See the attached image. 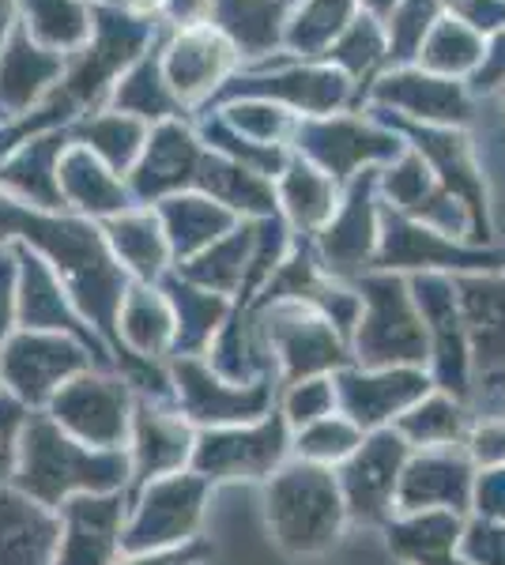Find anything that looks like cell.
Instances as JSON below:
<instances>
[{
    "mask_svg": "<svg viewBox=\"0 0 505 565\" xmlns=\"http://www.w3.org/2000/svg\"><path fill=\"white\" fill-rule=\"evenodd\" d=\"M381 226V268H498L505 260L502 253L464 249L449 234L400 212H385Z\"/></svg>",
    "mask_w": 505,
    "mask_h": 565,
    "instance_id": "8fae6325",
    "label": "cell"
},
{
    "mask_svg": "<svg viewBox=\"0 0 505 565\" xmlns=\"http://www.w3.org/2000/svg\"><path fill=\"white\" fill-rule=\"evenodd\" d=\"M200 513V482L173 479L151 490L148 505H144L140 521H136L128 546H151L167 543L173 535H186Z\"/></svg>",
    "mask_w": 505,
    "mask_h": 565,
    "instance_id": "484cf974",
    "label": "cell"
},
{
    "mask_svg": "<svg viewBox=\"0 0 505 565\" xmlns=\"http://www.w3.org/2000/svg\"><path fill=\"white\" fill-rule=\"evenodd\" d=\"M370 106L415 125H438V129H461L472 121V90L461 79H445L419 65L385 68L370 79Z\"/></svg>",
    "mask_w": 505,
    "mask_h": 565,
    "instance_id": "8992f818",
    "label": "cell"
},
{
    "mask_svg": "<svg viewBox=\"0 0 505 565\" xmlns=\"http://www.w3.org/2000/svg\"><path fill=\"white\" fill-rule=\"evenodd\" d=\"M283 452V426L269 423L250 434L208 437L197 452V468L211 476H261Z\"/></svg>",
    "mask_w": 505,
    "mask_h": 565,
    "instance_id": "7402d4cb",
    "label": "cell"
},
{
    "mask_svg": "<svg viewBox=\"0 0 505 565\" xmlns=\"http://www.w3.org/2000/svg\"><path fill=\"white\" fill-rule=\"evenodd\" d=\"M442 4H445V12H453V8H456V4H464V0H442Z\"/></svg>",
    "mask_w": 505,
    "mask_h": 565,
    "instance_id": "91938a15",
    "label": "cell"
},
{
    "mask_svg": "<svg viewBox=\"0 0 505 565\" xmlns=\"http://www.w3.org/2000/svg\"><path fill=\"white\" fill-rule=\"evenodd\" d=\"M483 50H486L483 34H475L464 20H456L453 12H445L442 20L434 23V31L427 34V42H422L415 65L422 72H434V76L467 84L472 72L480 68Z\"/></svg>",
    "mask_w": 505,
    "mask_h": 565,
    "instance_id": "83f0119b",
    "label": "cell"
},
{
    "mask_svg": "<svg viewBox=\"0 0 505 565\" xmlns=\"http://www.w3.org/2000/svg\"><path fill=\"white\" fill-rule=\"evenodd\" d=\"M269 516L275 524V540L287 551H325L339 532L336 482L317 468L287 471V476L275 479L269 494Z\"/></svg>",
    "mask_w": 505,
    "mask_h": 565,
    "instance_id": "5b68a950",
    "label": "cell"
},
{
    "mask_svg": "<svg viewBox=\"0 0 505 565\" xmlns=\"http://www.w3.org/2000/svg\"><path fill=\"white\" fill-rule=\"evenodd\" d=\"M15 12L27 34L61 57H76L91 34L87 0H15Z\"/></svg>",
    "mask_w": 505,
    "mask_h": 565,
    "instance_id": "d4e9b609",
    "label": "cell"
},
{
    "mask_svg": "<svg viewBox=\"0 0 505 565\" xmlns=\"http://www.w3.org/2000/svg\"><path fill=\"white\" fill-rule=\"evenodd\" d=\"M464 498V468L456 460H419L403 482V501L411 509L430 501H461Z\"/></svg>",
    "mask_w": 505,
    "mask_h": 565,
    "instance_id": "b9f144b4",
    "label": "cell"
},
{
    "mask_svg": "<svg viewBox=\"0 0 505 565\" xmlns=\"http://www.w3.org/2000/svg\"><path fill=\"white\" fill-rule=\"evenodd\" d=\"M159 23L170 31H197L211 26V0H162Z\"/></svg>",
    "mask_w": 505,
    "mask_h": 565,
    "instance_id": "f907efd6",
    "label": "cell"
},
{
    "mask_svg": "<svg viewBox=\"0 0 505 565\" xmlns=\"http://www.w3.org/2000/svg\"><path fill=\"white\" fill-rule=\"evenodd\" d=\"M295 0H211V26L238 50V57L272 61L283 50Z\"/></svg>",
    "mask_w": 505,
    "mask_h": 565,
    "instance_id": "2e32d148",
    "label": "cell"
},
{
    "mask_svg": "<svg viewBox=\"0 0 505 565\" xmlns=\"http://www.w3.org/2000/svg\"><path fill=\"white\" fill-rule=\"evenodd\" d=\"M122 479V463L80 452L69 437H61L45 418H34L27 430L23 487L42 501H57L69 487H114Z\"/></svg>",
    "mask_w": 505,
    "mask_h": 565,
    "instance_id": "ba28073f",
    "label": "cell"
},
{
    "mask_svg": "<svg viewBox=\"0 0 505 565\" xmlns=\"http://www.w3.org/2000/svg\"><path fill=\"white\" fill-rule=\"evenodd\" d=\"M456 535V524L449 516H430V521H419L415 527L400 532V551L415 554L422 565H449L445 551Z\"/></svg>",
    "mask_w": 505,
    "mask_h": 565,
    "instance_id": "bcb514c9",
    "label": "cell"
},
{
    "mask_svg": "<svg viewBox=\"0 0 505 565\" xmlns=\"http://www.w3.org/2000/svg\"><path fill=\"white\" fill-rule=\"evenodd\" d=\"M344 392H347V407L355 412L358 423H378L392 407L415 399L422 392V381L415 373H392V377H374V381L347 377Z\"/></svg>",
    "mask_w": 505,
    "mask_h": 565,
    "instance_id": "ab89813d",
    "label": "cell"
},
{
    "mask_svg": "<svg viewBox=\"0 0 505 565\" xmlns=\"http://www.w3.org/2000/svg\"><path fill=\"white\" fill-rule=\"evenodd\" d=\"M80 366V354L61 340H15L8 348V359H4V373L12 377V385L23 392V396L39 399L45 392L53 388V381L64 377Z\"/></svg>",
    "mask_w": 505,
    "mask_h": 565,
    "instance_id": "1f68e13d",
    "label": "cell"
},
{
    "mask_svg": "<svg viewBox=\"0 0 505 565\" xmlns=\"http://www.w3.org/2000/svg\"><path fill=\"white\" fill-rule=\"evenodd\" d=\"M192 189L208 193L215 204H223L227 212H245V215H264V218L275 215L272 181L219 151H204Z\"/></svg>",
    "mask_w": 505,
    "mask_h": 565,
    "instance_id": "ffe728a7",
    "label": "cell"
},
{
    "mask_svg": "<svg viewBox=\"0 0 505 565\" xmlns=\"http://www.w3.org/2000/svg\"><path fill=\"white\" fill-rule=\"evenodd\" d=\"M291 140H295V154L309 159L333 181H347L358 174V167L397 159L403 151L400 136L385 129L381 121H362V117H339V114L298 117Z\"/></svg>",
    "mask_w": 505,
    "mask_h": 565,
    "instance_id": "277c9868",
    "label": "cell"
},
{
    "mask_svg": "<svg viewBox=\"0 0 505 565\" xmlns=\"http://www.w3.org/2000/svg\"><path fill=\"white\" fill-rule=\"evenodd\" d=\"M378 181L385 185V193H389L392 204H397L392 212H400L408 218L422 215V218H430V223H442V226L456 223V226H467V231H472L467 212L445 193L442 181L434 178V170L422 162V154L415 148H403Z\"/></svg>",
    "mask_w": 505,
    "mask_h": 565,
    "instance_id": "e0dca14e",
    "label": "cell"
},
{
    "mask_svg": "<svg viewBox=\"0 0 505 565\" xmlns=\"http://www.w3.org/2000/svg\"><path fill=\"white\" fill-rule=\"evenodd\" d=\"M178 377L186 381L189 407H192V415H200V418H238V415H250V412H261L264 407V388H253V392L215 388L211 392V381L204 377V370L189 366V362L178 370Z\"/></svg>",
    "mask_w": 505,
    "mask_h": 565,
    "instance_id": "60d3db41",
    "label": "cell"
},
{
    "mask_svg": "<svg viewBox=\"0 0 505 565\" xmlns=\"http://www.w3.org/2000/svg\"><path fill=\"white\" fill-rule=\"evenodd\" d=\"M234 98H264V103H275L291 114L328 117L351 103L355 84L344 72L320 65V61H291V65H261V72L231 76L215 90L211 103L223 106Z\"/></svg>",
    "mask_w": 505,
    "mask_h": 565,
    "instance_id": "3957f363",
    "label": "cell"
},
{
    "mask_svg": "<svg viewBox=\"0 0 505 565\" xmlns=\"http://www.w3.org/2000/svg\"><path fill=\"white\" fill-rule=\"evenodd\" d=\"M378 121L385 129H392L397 136H408L411 148L422 154L434 178L442 181V189L456 204L464 207L467 218H472L475 238H486V193H483V174L475 167L472 143L461 129H438V125H415L403 121V117H392L378 109Z\"/></svg>",
    "mask_w": 505,
    "mask_h": 565,
    "instance_id": "52a82bcc",
    "label": "cell"
},
{
    "mask_svg": "<svg viewBox=\"0 0 505 565\" xmlns=\"http://www.w3.org/2000/svg\"><path fill=\"white\" fill-rule=\"evenodd\" d=\"M403 430L411 437H422V441H445V437L456 434V412L442 399H434V404H427L419 415H411L408 423H403Z\"/></svg>",
    "mask_w": 505,
    "mask_h": 565,
    "instance_id": "c3c4849f",
    "label": "cell"
},
{
    "mask_svg": "<svg viewBox=\"0 0 505 565\" xmlns=\"http://www.w3.org/2000/svg\"><path fill=\"white\" fill-rule=\"evenodd\" d=\"M219 121L256 148H283L295 136L298 117L275 103H264V98H234V103H223Z\"/></svg>",
    "mask_w": 505,
    "mask_h": 565,
    "instance_id": "74e56055",
    "label": "cell"
},
{
    "mask_svg": "<svg viewBox=\"0 0 505 565\" xmlns=\"http://www.w3.org/2000/svg\"><path fill=\"white\" fill-rule=\"evenodd\" d=\"M122 4L128 8V12L155 15V20H159V8H162V0H122Z\"/></svg>",
    "mask_w": 505,
    "mask_h": 565,
    "instance_id": "6f0895ef",
    "label": "cell"
},
{
    "mask_svg": "<svg viewBox=\"0 0 505 565\" xmlns=\"http://www.w3.org/2000/svg\"><path fill=\"white\" fill-rule=\"evenodd\" d=\"M125 399L109 381H84L57 399V415L98 445H114L125 430Z\"/></svg>",
    "mask_w": 505,
    "mask_h": 565,
    "instance_id": "4dcf8cb0",
    "label": "cell"
},
{
    "mask_svg": "<svg viewBox=\"0 0 505 565\" xmlns=\"http://www.w3.org/2000/svg\"><path fill=\"white\" fill-rule=\"evenodd\" d=\"M12 282H15L12 257H0V335H4L8 313H12Z\"/></svg>",
    "mask_w": 505,
    "mask_h": 565,
    "instance_id": "db71d44e",
    "label": "cell"
},
{
    "mask_svg": "<svg viewBox=\"0 0 505 565\" xmlns=\"http://www.w3.org/2000/svg\"><path fill=\"white\" fill-rule=\"evenodd\" d=\"M445 15L442 0H400L392 8V15L385 20V68H408L419 61V50L427 42V34L434 31V23Z\"/></svg>",
    "mask_w": 505,
    "mask_h": 565,
    "instance_id": "8d00e7d4",
    "label": "cell"
},
{
    "mask_svg": "<svg viewBox=\"0 0 505 565\" xmlns=\"http://www.w3.org/2000/svg\"><path fill=\"white\" fill-rule=\"evenodd\" d=\"M109 109L136 117V121H144V125L148 121L162 125L181 114V103L173 98L167 76H162V45L144 53V57L109 87Z\"/></svg>",
    "mask_w": 505,
    "mask_h": 565,
    "instance_id": "44dd1931",
    "label": "cell"
},
{
    "mask_svg": "<svg viewBox=\"0 0 505 565\" xmlns=\"http://www.w3.org/2000/svg\"><path fill=\"white\" fill-rule=\"evenodd\" d=\"M20 23V12H15V0H0V45H4L8 31Z\"/></svg>",
    "mask_w": 505,
    "mask_h": 565,
    "instance_id": "9f6ffc18",
    "label": "cell"
},
{
    "mask_svg": "<svg viewBox=\"0 0 505 565\" xmlns=\"http://www.w3.org/2000/svg\"><path fill=\"white\" fill-rule=\"evenodd\" d=\"M403 457V445L392 434H381L358 452V460L347 468V498H351L355 513L378 516L385 501L392 494V482H397V463Z\"/></svg>",
    "mask_w": 505,
    "mask_h": 565,
    "instance_id": "f546056e",
    "label": "cell"
},
{
    "mask_svg": "<svg viewBox=\"0 0 505 565\" xmlns=\"http://www.w3.org/2000/svg\"><path fill=\"white\" fill-rule=\"evenodd\" d=\"M64 68L69 57L45 50L27 34L23 23H15L0 45V121L39 109L61 87Z\"/></svg>",
    "mask_w": 505,
    "mask_h": 565,
    "instance_id": "30bf717a",
    "label": "cell"
},
{
    "mask_svg": "<svg viewBox=\"0 0 505 565\" xmlns=\"http://www.w3.org/2000/svg\"><path fill=\"white\" fill-rule=\"evenodd\" d=\"M23 238L61 271L72 295L98 321L103 332L114 328V309L122 306V264H114V253L103 234L84 218L45 215L42 207H31L23 200L0 193V242Z\"/></svg>",
    "mask_w": 505,
    "mask_h": 565,
    "instance_id": "6da1fadb",
    "label": "cell"
},
{
    "mask_svg": "<svg viewBox=\"0 0 505 565\" xmlns=\"http://www.w3.org/2000/svg\"><path fill=\"white\" fill-rule=\"evenodd\" d=\"M69 132H72V143H84V148L91 154H98L114 174H125V170L136 167L151 129L144 121H136V117L109 109V114L76 117V121L69 125Z\"/></svg>",
    "mask_w": 505,
    "mask_h": 565,
    "instance_id": "cb8c5ba5",
    "label": "cell"
},
{
    "mask_svg": "<svg viewBox=\"0 0 505 565\" xmlns=\"http://www.w3.org/2000/svg\"><path fill=\"white\" fill-rule=\"evenodd\" d=\"M328 404H333V392L320 385V381H314V385H302V392H295L291 412H295V418H317L325 415Z\"/></svg>",
    "mask_w": 505,
    "mask_h": 565,
    "instance_id": "f5cc1de1",
    "label": "cell"
},
{
    "mask_svg": "<svg viewBox=\"0 0 505 565\" xmlns=\"http://www.w3.org/2000/svg\"><path fill=\"white\" fill-rule=\"evenodd\" d=\"M186 457V434L181 426L167 423L159 415L140 418V476H155L162 468H173Z\"/></svg>",
    "mask_w": 505,
    "mask_h": 565,
    "instance_id": "f6af8a7d",
    "label": "cell"
},
{
    "mask_svg": "<svg viewBox=\"0 0 505 565\" xmlns=\"http://www.w3.org/2000/svg\"><path fill=\"white\" fill-rule=\"evenodd\" d=\"M280 343H283V354L295 362V370L328 366L339 354L325 321H302V317H283Z\"/></svg>",
    "mask_w": 505,
    "mask_h": 565,
    "instance_id": "7bdbcfd3",
    "label": "cell"
},
{
    "mask_svg": "<svg viewBox=\"0 0 505 565\" xmlns=\"http://www.w3.org/2000/svg\"><path fill=\"white\" fill-rule=\"evenodd\" d=\"M385 53H389L385 23L358 12L355 20L347 23V31L325 50L320 65H333L336 72H344L351 84H358V79H374L378 72H385Z\"/></svg>",
    "mask_w": 505,
    "mask_h": 565,
    "instance_id": "e575fe53",
    "label": "cell"
},
{
    "mask_svg": "<svg viewBox=\"0 0 505 565\" xmlns=\"http://www.w3.org/2000/svg\"><path fill=\"white\" fill-rule=\"evenodd\" d=\"M69 143H72L69 125L31 136V140L0 167V193L23 200V204L31 200V207H42V212L64 207L57 170H61V159H64V151H69Z\"/></svg>",
    "mask_w": 505,
    "mask_h": 565,
    "instance_id": "9a60e30c",
    "label": "cell"
},
{
    "mask_svg": "<svg viewBox=\"0 0 505 565\" xmlns=\"http://www.w3.org/2000/svg\"><path fill=\"white\" fill-rule=\"evenodd\" d=\"M397 4H400V0H358V8H362L366 15H374V20H381V23L389 20Z\"/></svg>",
    "mask_w": 505,
    "mask_h": 565,
    "instance_id": "11a10c76",
    "label": "cell"
},
{
    "mask_svg": "<svg viewBox=\"0 0 505 565\" xmlns=\"http://www.w3.org/2000/svg\"><path fill=\"white\" fill-rule=\"evenodd\" d=\"M204 159L200 136L181 125L178 117L162 125H151L148 143L133 167V196L136 200H167L178 196L181 189H192Z\"/></svg>",
    "mask_w": 505,
    "mask_h": 565,
    "instance_id": "7c38bea8",
    "label": "cell"
},
{
    "mask_svg": "<svg viewBox=\"0 0 505 565\" xmlns=\"http://www.w3.org/2000/svg\"><path fill=\"white\" fill-rule=\"evenodd\" d=\"M287 215L306 231L325 226L336 212V181L317 170L302 154H287V167L280 170V193H275Z\"/></svg>",
    "mask_w": 505,
    "mask_h": 565,
    "instance_id": "4316f807",
    "label": "cell"
},
{
    "mask_svg": "<svg viewBox=\"0 0 505 565\" xmlns=\"http://www.w3.org/2000/svg\"><path fill=\"white\" fill-rule=\"evenodd\" d=\"M498 87L505 90V26L498 34H491L480 68H475L472 79H467V90H472V95H486V90H498Z\"/></svg>",
    "mask_w": 505,
    "mask_h": 565,
    "instance_id": "7dc6e473",
    "label": "cell"
},
{
    "mask_svg": "<svg viewBox=\"0 0 505 565\" xmlns=\"http://www.w3.org/2000/svg\"><path fill=\"white\" fill-rule=\"evenodd\" d=\"M114 527L117 501H72L61 565H106L114 551Z\"/></svg>",
    "mask_w": 505,
    "mask_h": 565,
    "instance_id": "836d02e7",
    "label": "cell"
},
{
    "mask_svg": "<svg viewBox=\"0 0 505 565\" xmlns=\"http://www.w3.org/2000/svg\"><path fill=\"white\" fill-rule=\"evenodd\" d=\"M366 290V324L358 348L366 359H419L427 340H422V324L411 313V298L403 279L397 276H374L362 282Z\"/></svg>",
    "mask_w": 505,
    "mask_h": 565,
    "instance_id": "4fadbf2b",
    "label": "cell"
},
{
    "mask_svg": "<svg viewBox=\"0 0 505 565\" xmlns=\"http://www.w3.org/2000/svg\"><path fill=\"white\" fill-rule=\"evenodd\" d=\"M192 558H197V554H170V558H151V562H136V565H189Z\"/></svg>",
    "mask_w": 505,
    "mask_h": 565,
    "instance_id": "680465c9",
    "label": "cell"
},
{
    "mask_svg": "<svg viewBox=\"0 0 505 565\" xmlns=\"http://www.w3.org/2000/svg\"><path fill=\"white\" fill-rule=\"evenodd\" d=\"M238 50L215 26H197V31H170L162 42V76L173 90V98L186 106L211 103L215 90L234 76Z\"/></svg>",
    "mask_w": 505,
    "mask_h": 565,
    "instance_id": "9c48e42d",
    "label": "cell"
},
{
    "mask_svg": "<svg viewBox=\"0 0 505 565\" xmlns=\"http://www.w3.org/2000/svg\"><path fill=\"white\" fill-rule=\"evenodd\" d=\"M106 245L114 249L117 260H125L136 276L151 279L162 271V264L170 257L167 234H162V223L151 212H122L114 218H106Z\"/></svg>",
    "mask_w": 505,
    "mask_h": 565,
    "instance_id": "d6a6232c",
    "label": "cell"
},
{
    "mask_svg": "<svg viewBox=\"0 0 505 565\" xmlns=\"http://www.w3.org/2000/svg\"><path fill=\"white\" fill-rule=\"evenodd\" d=\"M159 223L173 257L192 260L208 245H215L219 238H227L234 231V212H227L223 204H215L208 196L181 193L159 200Z\"/></svg>",
    "mask_w": 505,
    "mask_h": 565,
    "instance_id": "d6986e66",
    "label": "cell"
},
{
    "mask_svg": "<svg viewBox=\"0 0 505 565\" xmlns=\"http://www.w3.org/2000/svg\"><path fill=\"white\" fill-rule=\"evenodd\" d=\"M358 12V0H295L283 31V50L295 61H320Z\"/></svg>",
    "mask_w": 505,
    "mask_h": 565,
    "instance_id": "603a6c76",
    "label": "cell"
},
{
    "mask_svg": "<svg viewBox=\"0 0 505 565\" xmlns=\"http://www.w3.org/2000/svg\"><path fill=\"white\" fill-rule=\"evenodd\" d=\"M87 4H122V0H87Z\"/></svg>",
    "mask_w": 505,
    "mask_h": 565,
    "instance_id": "94428289",
    "label": "cell"
},
{
    "mask_svg": "<svg viewBox=\"0 0 505 565\" xmlns=\"http://www.w3.org/2000/svg\"><path fill=\"white\" fill-rule=\"evenodd\" d=\"M461 309L475 332L483 362L505 354V279H461Z\"/></svg>",
    "mask_w": 505,
    "mask_h": 565,
    "instance_id": "d590c367",
    "label": "cell"
},
{
    "mask_svg": "<svg viewBox=\"0 0 505 565\" xmlns=\"http://www.w3.org/2000/svg\"><path fill=\"white\" fill-rule=\"evenodd\" d=\"M253 245H256V226L231 231L227 238L208 245L200 257H192L186 264V276L192 282H200V287H208V290H231L234 282L250 271Z\"/></svg>",
    "mask_w": 505,
    "mask_h": 565,
    "instance_id": "f35d334b",
    "label": "cell"
},
{
    "mask_svg": "<svg viewBox=\"0 0 505 565\" xmlns=\"http://www.w3.org/2000/svg\"><path fill=\"white\" fill-rule=\"evenodd\" d=\"M355 445V434L347 426H317L314 434H306V452L314 457H339Z\"/></svg>",
    "mask_w": 505,
    "mask_h": 565,
    "instance_id": "816d5d0a",
    "label": "cell"
},
{
    "mask_svg": "<svg viewBox=\"0 0 505 565\" xmlns=\"http://www.w3.org/2000/svg\"><path fill=\"white\" fill-rule=\"evenodd\" d=\"M57 527L15 494H0V565H45Z\"/></svg>",
    "mask_w": 505,
    "mask_h": 565,
    "instance_id": "f1b7e54d",
    "label": "cell"
},
{
    "mask_svg": "<svg viewBox=\"0 0 505 565\" xmlns=\"http://www.w3.org/2000/svg\"><path fill=\"white\" fill-rule=\"evenodd\" d=\"M374 189H378V170L366 167L351 178L344 204H336L333 218L320 226V253L333 271H358L374 257V242L381 238Z\"/></svg>",
    "mask_w": 505,
    "mask_h": 565,
    "instance_id": "5bb4252c",
    "label": "cell"
},
{
    "mask_svg": "<svg viewBox=\"0 0 505 565\" xmlns=\"http://www.w3.org/2000/svg\"><path fill=\"white\" fill-rule=\"evenodd\" d=\"M61 181V200L87 215H122L128 207V189L122 185V178L106 167L98 154H91L84 143H69L57 170Z\"/></svg>",
    "mask_w": 505,
    "mask_h": 565,
    "instance_id": "ac0fdd59",
    "label": "cell"
},
{
    "mask_svg": "<svg viewBox=\"0 0 505 565\" xmlns=\"http://www.w3.org/2000/svg\"><path fill=\"white\" fill-rule=\"evenodd\" d=\"M162 23L155 15L128 12L125 4H91V34L84 50L69 57L61 90L84 109L98 106L109 95V87L125 76L136 61L162 42Z\"/></svg>",
    "mask_w": 505,
    "mask_h": 565,
    "instance_id": "7a4b0ae2",
    "label": "cell"
},
{
    "mask_svg": "<svg viewBox=\"0 0 505 565\" xmlns=\"http://www.w3.org/2000/svg\"><path fill=\"white\" fill-rule=\"evenodd\" d=\"M453 15L464 20L475 34L491 39V34H498L505 26V0H464V4L453 8Z\"/></svg>",
    "mask_w": 505,
    "mask_h": 565,
    "instance_id": "681fc988",
    "label": "cell"
},
{
    "mask_svg": "<svg viewBox=\"0 0 505 565\" xmlns=\"http://www.w3.org/2000/svg\"><path fill=\"white\" fill-rule=\"evenodd\" d=\"M125 335L140 351H159L170 335V313L148 290L125 295Z\"/></svg>",
    "mask_w": 505,
    "mask_h": 565,
    "instance_id": "ee69618b",
    "label": "cell"
}]
</instances>
